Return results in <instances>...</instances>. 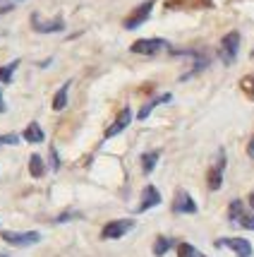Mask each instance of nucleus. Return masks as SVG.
<instances>
[{"mask_svg":"<svg viewBox=\"0 0 254 257\" xmlns=\"http://www.w3.org/2000/svg\"><path fill=\"white\" fill-rule=\"evenodd\" d=\"M0 238H3L8 245L29 247V245H36V243L41 240V233H39V231H3Z\"/></svg>","mask_w":254,"mask_h":257,"instance_id":"nucleus-1","label":"nucleus"},{"mask_svg":"<svg viewBox=\"0 0 254 257\" xmlns=\"http://www.w3.org/2000/svg\"><path fill=\"white\" fill-rule=\"evenodd\" d=\"M237 48H240V34L237 32H228L221 39V46H218V56L225 65H232L235 58H237Z\"/></svg>","mask_w":254,"mask_h":257,"instance_id":"nucleus-2","label":"nucleus"},{"mask_svg":"<svg viewBox=\"0 0 254 257\" xmlns=\"http://www.w3.org/2000/svg\"><path fill=\"white\" fill-rule=\"evenodd\" d=\"M134 228V219H115V221H108L101 231V238L103 240H118L122 235H127Z\"/></svg>","mask_w":254,"mask_h":257,"instance_id":"nucleus-3","label":"nucleus"},{"mask_svg":"<svg viewBox=\"0 0 254 257\" xmlns=\"http://www.w3.org/2000/svg\"><path fill=\"white\" fill-rule=\"evenodd\" d=\"M168 48H170V44H168L166 39H139V41H134L130 46V51L139 53V56H156V53L168 51Z\"/></svg>","mask_w":254,"mask_h":257,"instance_id":"nucleus-4","label":"nucleus"},{"mask_svg":"<svg viewBox=\"0 0 254 257\" xmlns=\"http://www.w3.org/2000/svg\"><path fill=\"white\" fill-rule=\"evenodd\" d=\"M228 219L230 224H237L247 228V231H254V214H247L244 212V204L240 200H232L230 207H228Z\"/></svg>","mask_w":254,"mask_h":257,"instance_id":"nucleus-5","label":"nucleus"},{"mask_svg":"<svg viewBox=\"0 0 254 257\" xmlns=\"http://www.w3.org/2000/svg\"><path fill=\"white\" fill-rule=\"evenodd\" d=\"M213 245L216 247H230L237 257H252V243H249L247 238H240V235H235V238H218Z\"/></svg>","mask_w":254,"mask_h":257,"instance_id":"nucleus-6","label":"nucleus"},{"mask_svg":"<svg viewBox=\"0 0 254 257\" xmlns=\"http://www.w3.org/2000/svg\"><path fill=\"white\" fill-rule=\"evenodd\" d=\"M151 10H154V0H146V3H142L139 8H134V10L130 12V17L125 20V29H137V27H142V24L149 20Z\"/></svg>","mask_w":254,"mask_h":257,"instance_id":"nucleus-7","label":"nucleus"},{"mask_svg":"<svg viewBox=\"0 0 254 257\" xmlns=\"http://www.w3.org/2000/svg\"><path fill=\"white\" fill-rule=\"evenodd\" d=\"M158 204H161V192H158V188H156V185H146L142 190V200H139L134 212L144 214V212H149V209H154V207H158Z\"/></svg>","mask_w":254,"mask_h":257,"instance_id":"nucleus-8","label":"nucleus"},{"mask_svg":"<svg viewBox=\"0 0 254 257\" xmlns=\"http://www.w3.org/2000/svg\"><path fill=\"white\" fill-rule=\"evenodd\" d=\"M32 27L39 34H53V32H63L65 22H63L60 17H56V20H41V15L34 12L32 15Z\"/></svg>","mask_w":254,"mask_h":257,"instance_id":"nucleus-9","label":"nucleus"},{"mask_svg":"<svg viewBox=\"0 0 254 257\" xmlns=\"http://www.w3.org/2000/svg\"><path fill=\"white\" fill-rule=\"evenodd\" d=\"M173 212L175 214H197V202L192 200L187 190H177L173 200Z\"/></svg>","mask_w":254,"mask_h":257,"instance_id":"nucleus-10","label":"nucleus"},{"mask_svg":"<svg viewBox=\"0 0 254 257\" xmlns=\"http://www.w3.org/2000/svg\"><path fill=\"white\" fill-rule=\"evenodd\" d=\"M223 171H225V152H218V161L209 171V190H218L223 185Z\"/></svg>","mask_w":254,"mask_h":257,"instance_id":"nucleus-11","label":"nucleus"},{"mask_svg":"<svg viewBox=\"0 0 254 257\" xmlns=\"http://www.w3.org/2000/svg\"><path fill=\"white\" fill-rule=\"evenodd\" d=\"M130 123H132V111H130V106H125V108L120 111V115L115 118V123L106 130V140H111V137H115V135H120Z\"/></svg>","mask_w":254,"mask_h":257,"instance_id":"nucleus-12","label":"nucleus"},{"mask_svg":"<svg viewBox=\"0 0 254 257\" xmlns=\"http://www.w3.org/2000/svg\"><path fill=\"white\" fill-rule=\"evenodd\" d=\"M27 142H32V145H41L46 140V135H44V127L39 123H29L27 127H24V135H22Z\"/></svg>","mask_w":254,"mask_h":257,"instance_id":"nucleus-13","label":"nucleus"},{"mask_svg":"<svg viewBox=\"0 0 254 257\" xmlns=\"http://www.w3.org/2000/svg\"><path fill=\"white\" fill-rule=\"evenodd\" d=\"M170 99H173L170 94H161V96H156V99H151L149 103H144V106H142V111L137 113V118H139V120H146V118L151 115V111H154L156 106H161V103H168Z\"/></svg>","mask_w":254,"mask_h":257,"instance_id":"nucleus-14","label":"nucleus"},{"mask_svg":"<svg viewBox=\"0 0 254 257\" xmlns=\"http://www.w3.org/2000/svg\"><path fill=\"white\" fill-rule=\"evenodd\" d=\"M158 159H161V152H144V154H142V171L146 173V176H149V173L156 168Z\"/></svg>","mask_w":254,"mask_h":257,"instance_id":"nucleus-15","label":"nucleus"},{"mask_svg":"<svg viewBox=\"0 0 254 257\" xmlns=\"http://www.w3.org/2000/svg\"><path fill=\"white\" fill-rule=\"evenodd\" d=\"M70 87H72V82H65V84L58 89V94L53 96V111H63L67 106V91H70Z\"/></svg>","mask_w":254,"mask_h":257,"instance_id":"nucleus-16","label":"nucleus"},{"mask_svg":"<svg viewBox=\"0 0 254 257\" xmlns=\"http://www.w3.org/2000/svg\"><path fill=\"white\" fill-rule=\"evenodd\" d=\"M173 245H175V240H170L168 235H158V238H156V243H154V255L163 257Z\"/></svg>","mask_w":254,"mask_h":257,"instance_id":"nucleus-17","label":"nucleus"},{"mask_svg":"<svg viewBox=\"0 0 254 257\" xmlns=\"http://www.w3.org/2000/svg\"><path fill=\"white\" fill-rule=\"evenodd\" d=\"M29 173H32L34 178H41V176L46 173L44 159L39 157V154H32V159H29Z\"/></svg>","mask_w":254,"mask_h":257,"instance_id":"nucleus-18","label":"nucleus"},{"mask_svg":"<svg viewBox=\"0 0 254 257\" xmlns=\"http://www.w3.org/2000/svg\"><path fill=\"white\" fill-rule=\"evenodd\" d=\"M20 67V60H12L8 65L0 67V82H5V84H10L12 82V75H15V70Z\"/></svg>","mask_w":254,"mask_h":257,"instance_id":"nucleus-19","label":"nucleus"},{"mask_svg":"<svg viewBox=\"0 0 254 257\" xmlns=\"http://www.w3.org/2000/svg\"><path fill=\"white\" fill-rule=\"evenodd\" d=\"M175 247H177V257H197V250L189 243H175Z\"/></svg>","mask_w":254,"mask_h":257,"instance_id":"nucleus-20","label":"nucleus"},{"mask_svg":"<svg viewBox=\"0 0 254 257\" xmlns=\"http://www.w3.org/2000/svg\"><path fill=\"white\" fill-rule=\"evenodd\" d=\"M17 142H20V135H15V133L0 135V147H15Z\"/></svg>","mask_w":254,"mask_h":257,"instance_id":"nucleus-21","label":"nucleus"},{"mask_svg":"<svg viewBox=\"0 0 254 257\" xmlns=\"http://www.w3.org/2000/svg\"><path fill=\"white\" fill-rule=\"evenodd\" d=\"M17 3H24V0H0V12H8L10 8H15Z\"/></svg>","mask_w":254,"mask_h":257,"instance_id":"nucleus-22","label":"nucleus"},{"mask_svg":"<svg viewBox=\"0 0 254 257\" xmlns=\"http://www.w3.org/2000/svg\"><path fill=\"white\" fill-rule=\"evenodd\" d=\"M51 166H53V171H58L60 168V161H58V152L51 147Z\"/></svg>","mask_w":254,"mask_h":257,"instance_id":"nucleus-23","label":"nucleus"},{"mask_svg":"<svg viewBox=\"0 0 254 257\" xmlns=\"http://www.w3.org/2000/svg\"><path fill=\"white\" fill-rule=\"evenodd\" d=\"M247 154H249V157H254V137L249 140V147H247Z\"/></svg>","mask_w":254,"mask_h":257,"instance_id":"nucleus-24","label":"nucleus"},{"mask_svg":"<svg viewBox=\"0 0 254 257\" xmlns=\"http://www.w3.org/2000/svg\"><path fill=\"white\" fill-rule=\"evenodd\" d=\"M8 111V106H5V101H3V91H0V113Z\"/></svg>","mask_w":254,"mask_h":257,"instance_id":"nucleus-25","label":"nucleus"},{"mask_svg":"<svg viewBox=\"0 0 254 257\" xmlns=\"http://www.w3.org/2000/svg\"><path fill=\"white\" fill-rule=\"evenodd\" d=\"M249 207H252V212H254V192L249 195Z\"/></svg>","mask_w":254,"mask_h":257,"instance_id":"nucleus-26","label":"nucleus"},{"mask_svg":"<svg viewBox=\"0 0 254 257\" xmlns=\"http://www.w3.org/2000/svg\"><path fill=\"white\" fill-rule=\"evenodd\" d=\"M0 257H10V255H5V252H0Z\"/></svg>","mask_w":254,"mask_h":257,"instance_id":"nucleus-27","label":"nucleus"},{"mask_svg":"<svg viewBox=\"0 0 254 257\" xmlns=\"http://www.w3.org/2000/svg\"><path fill=\"white\" fill-rule=\"evenodd\" d=\"M197 257H206V255H201V252H197Z\"/></svg>","mask_w":254,"mask_h":257,"instance_id":"nucleus-28","label":"nucleus"}]
</instances>
